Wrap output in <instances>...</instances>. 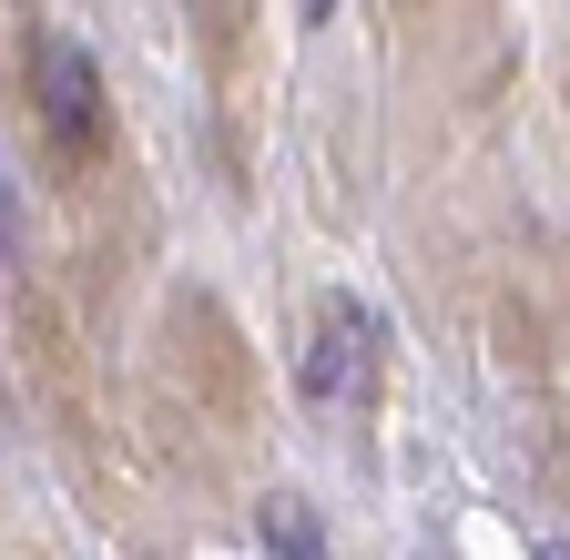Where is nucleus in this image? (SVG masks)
<instances>
[{"label": "nucleus", "mask_w": 570, "mask_h": 560, "mask_svg": "<svg viewBox=\"0 0 570 560\" xmlns=\"http://www.w3.org/2000/svg\"><path fill=\"white\" fill-rule=\"evenodd\" d=\"M296 21H336V0H296Z\"/></svg>", "instance_id": "nucleus-5"}, {"label": "nucleus", "mask_w": 570, "mask_h": 560, "mask_svg": "<svg viewBox=\"0 0 570 560\" xmlns=\"http://www.w3.org/2000/svg\"><path fill=\"white\" fill-rule=\"evenodd\" d=\"M265 560H326V530H316V510L296 500V489L265 500Z\"/></svg>", "instance_id": "nucleus-3"}, {"label": "nucleus", "mask_w": 570, "mask_h": 560, "mask_svg": "<svg viewBox=\"0 0 570 560\" xmlns=\"http://www.w3.org/2000/svg\"><path fill=\"white\" fill-rule=\"evenodd\" d=\"M31 102L51 122V144L92 154V132H102V72H92V51L71 41V31H41L31 41Z\"/></svg>", "instance_id": "nucleus-1"}, {"label": "nucleus", "mask_w": 570, "mask_h": 560, "mask_svg": "<svg viewBox=\"0 0 570 560\" xmlns=\"http://www.w3.org/2000/svg\"><path fill=\"white\" fill-rule=\"evenodd\" d=\"M0 265H21V204H11V184H0Z\"/></svg>", "instance_id": "nucleus-4"}, {"label": "nucleus", "mask_w": 570, "mask_h": 560, "mask_svg": "<svg viewBox=\"0 0 570 560\" xmlns=\"http://www.w3.org/2000/svg\"><path fill=\"white\" fill-rule=\"evenodd\" d=\"M377 377V316L356 306V296H326L316 316V346H306V397L316 407H356Z\"/></svg>", "instance_id": "nucleus-2"}, {"label": "nucleus", "mask_w": 570, "mask_h": 560, "mask_svg": "<svg viewBox=\"0 0 570 560\" xmlns=\"http://www.w3.org/2000/svg\"><path fill=\"white\" fill-rule=\"evenodd\" d=\"M194 11H214V21H225V11H235V0H194Z\"/></svg>", "instance_id": "nucleus-6"}]
</instances>
